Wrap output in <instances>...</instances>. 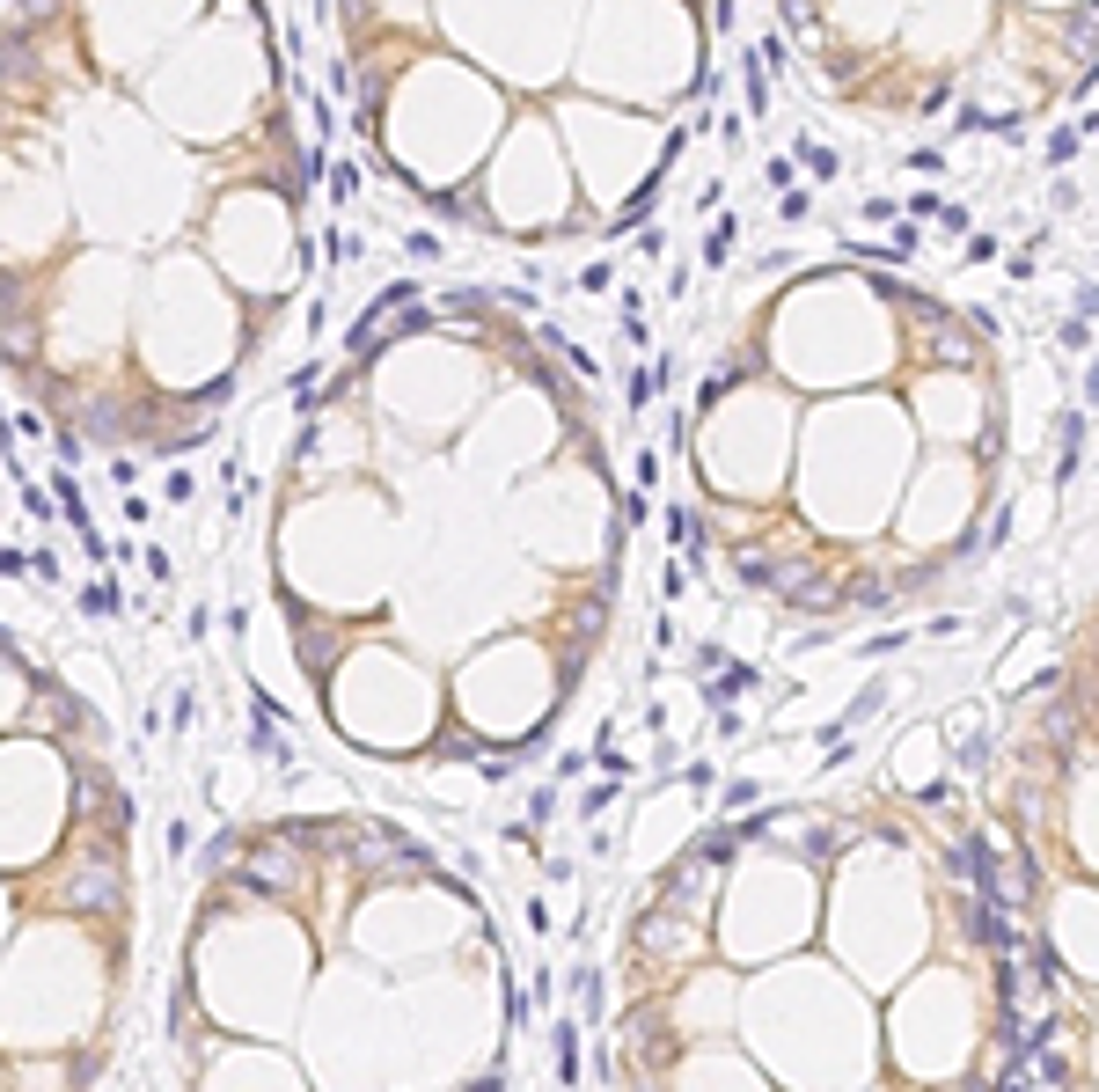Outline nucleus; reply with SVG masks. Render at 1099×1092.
I'll list each match as a JSON object with an SVG mask.
<instances>
[{
  "label": "nucleus",
  "mask_w": 1099,
  "mask_h": 1092,
  "mask_svg": "<svg viewBox=\"0 0 1099 1092\" xmlns=\"http://www.w3.org/2000/svg\"><path fill=\"white\" fill-rule=\"evenodd\" d=\"M235 880L257 888V895H287V888H301V851H294V843H257V851L235 865Z\"/></svg>",
  "instance_id": "f257e3e1"
},
{
  "label": "nucleus",
  "mask_w": 1099,
  "mask_h": 1092,
  "mask_svg": "<svg viewBox=\"0 0 1099 1092\" xmlns=\"http://www.w3.org/2000/svg\"><path fill=\"white\" fill-rule=\"evenodd\" d=\"M66 902L74 910H111L118 902V858L111 851H81L74 873H66Z\"/></svg>",
  "instance_id": "f03ea898"
}]
</instances>
